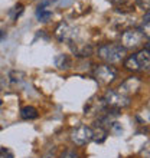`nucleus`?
I'll use <instances>...</instances> for the list:
<instances>
[{"label": "nucleus", "mask_w": 150, "mask_h": 158, "mask_svg": "<svg viewBox=\"0 0 150 158\" xmlns=\"http://www.w3.org/2000/svg\"><path fill=\"white\" fill-rule=\"evenodd\" d=\"M95 55L107 65H114V63H120L124 60V58L127 56V50L120 43L108 42V43H103L101 46H98Z\"/></svg>", "instance_id": "1"}, {"label": "nucleus", "mask_w": 150, "mask_h": 158, "mask_svg": "<svg viewBox=\"0 0 150 158\" xmlns=\"http://www.w3.org/2000/svg\"><path fill=\"white\" fill-rule=\"evenodd\" d=\"M123 66L126 71L130 72H147L150 68V50L142 48L126 56L123 60Z\"/></svg>", "instance_id": "2"}, {"label": "nucleus", "mask_w": 150, "mask_h": 158, "mask_svg": "<svg viewBox=\"0 0 150 158\" xmlns=\"http://www.w3.org/2000/svg\"><path fill=\"white\" fill-rule=\"evenodd\" d=\"M149 40V36L144 35L142 29L137 27H127L120 35V45L126 50H139L144 45V42Z\"/></svg>", "instance_id": "3"}, {"label": "nucleus", "mask_w": 150, "mask_h": 158, "mask_svg": "<svg viewBox=\"0 0 150 158\" xmlns=\"http://www.w3.org/2000/svg\"><path fill=\"white\" fill-rule=\"evenodd\" d=\"M101 102H103L105 108L121 111V109L129 108L131 105V98L121 95L120 92H117L116 89H107L105 94L103 95V98H101Z\"/></svg>", "instance_id": "4"}, {"label": "nucleus", "mask_w": 150, "mask_h": 158, "mask_svg": "<svg viewBox=\"0 0 150 158\" xmlns=\"http://www.w3.org/2000/svg\"><path fill=\"white\" fill-rule=\"evenodd\" d=\"M92 76L97 82L103 85V86H110L113 82H116L118 78V69L113 65H107V63H101L94 68Z\"/></svg>", "instance_id": "5"}, {"label": "nucleus", "mask_w": 150, "mask_h": 158, "mask_svg": "<svg viewBox=\"0 0 150 158\" xmlns=\"http://www.w3.org/2000/svg\"><path fill=\"white\" fill-rule=\"evenodd\" d=\"M69 139L77 147L87 145L92 141V128L88 125H78L69 132Z\"/></svg>", "instance_id": "6"}, {"label": "nucleus", "mask_w": 150, "mask_h": 158, "mask_svg": "<svg viewBox=\"0 0 150 158\" xmlns=\"http://www.w3.org/2000/svg\"><path fill=\"white\" fill-rule=\"evenodd\" d=\"M143 88V79H140L139 76H129V78H126L123 82L118 85V88H117L116 91L120 92L121 95L124 96H129V98H131L133 95H137L139 92L142 91Z\"/></svg>", "instance_id": "7"}, {"label": "nucleus", "mask_w": 150, "mask_h": 158, "mask_svg": "<svg viewBox=\"0 0 150 158\" xmlns=\"http://www.w3.org/2000/svg\"><path fill=\"white\" fill-rule=\"evenodd\" d=\"M77 29L69 26L68 23H61L58 25V27L55 29V38L58 39L59 42H62V43H72V42H77Z\"/></svg>", "instance_id": "8"}, {"label": "nucleus", "mask_w": 150, "mask_h": 158, "mask_svg": "<svg viewBox=\"0 0 150 158\" xmlns=\"http://www.w3.org/2000/svg\"><path fill=\"white\" fill-rule=\"evenodd\" d=\"M69 48H71L72 53H74L77 58H90V56L94 53V48H92L90 43L72 42V43H69Z\"/></svg>", "instance_id": "9"}, {"label": "nucleus", "mask_w": 150, "mask_h": 158, "mask_svg": "<svg viewBox=\"0 0 150 158\" xmlns=\"http://www.w3.org/2000/svg\"><path fill=\"white\" fill-rule=\"evenodd\" d=\"M54 62H55L56 69H59V71H68V69L72 66L71 58H69L68 55H65V53H59L58 56L55 58Z\"/></svg>", "instance_id": "10"}, {"label": "nucleus", "mask_w": 150, "mask_h": 158, "mask_svg": "<svg viewBox=\"0 0 150 158\" xmlns=\"http://www.w3.org/2000/svg\"><path fill=\"white\" fill-rule=\"evenodd\" d=\"M107 137H108V129L95 124V128H92V141H95L97 144H101L107 139Z\"/></svg>", "instance_id": "11"}, {"label": "nucleus", "mask_w": 150, "mask_h": 158, "mask_svg": "<svg viewBox=\"0 0 150 158\" xmlns=\"http://www.w3.org/2000/svg\"><path fill=\"white\" fill-rule=\"evenodd\" d=\"M39 117V112L38 109L32 105H28V106H23L20 109V118L25 121H32V119H36Z\"/></svg>", "instance_id": "12"}, {"label": "nucleus", "mask_w": 150, "mask_h": 158, "mask_svg": "<svg viewBox=\"0 0 150 158\" xmlns=\"http://www.w3.org/2000/svg\"><path fill=\"white\" fill-rule=\"evenodd\" d=\"M36 16L41 22H48L51 17H52V12H51V10H46L45 7H38Z\"/></svg>", "instance_id": "13"}, {"label": "nucleus", "mask_w": 150, "mask_h": 158, "mask_svg": "<svg viewBox=\"0 0 150 158\" xmlns=\"http://www.w3.org/2000/svg\"><path fill=\"white\" fill-rule=\"evenodd\" d=\"M58 158H81L78 154V151L75 150H64Z\"/></svg>", "instance_id": "14"}, {"label": "nucleus", "mask_w": 150, "mask_h": 158, "mask_svg": "<svg viewBox=\"0 0 150 158\" xmlns=\"http://www.w3.org/2000/svg\"><path fill=\"white\" fill-rule=\"evenodd\" d=\"M134 4H136V7L140 9V10L149 12V7H150V0H134Z\"/></svg>", "instance_id": "15"}, {"label": "nucleus", "mask_w": 150, "mask_h": 158, "mask_svg": "<svg viewBox=\"0 0 150 158\" xmlns=\"http://www.w3.org/2000/svg\"><path fill=\"white\" fill-rule=\"evenodd\" d=\"M41 158H58V157H56V148L54 147V148H49V150H46Z\"/></svg>", "instance_id": "16"}, {"label": "nucleus", "mask_w": 150, "mask_h": 158, "mask_svg": "<svg viewBox=\"0 0 150 158\" xmlns=\"http://www.w3.org/2000/svg\"><path fill=\"white\" fill-rule=\"evenodd\" d=\"M12 12H15V16H13V19H15V20H17V17L20 16L22 12H23V4H22V3L16 4V6L12 9Z\"/></svg>", "instance_id": "17"}, {"label": "nucleus", "mask_w": 150, "mask_h": 158, "mask_svg": "<svg viewBox=\"0 0 150 158\" xmlns=\"http://www.w3.org/2000/svg\"><path fill=\"white\" fill-rule=\"evenodd\" d=\"M0 158H15V155L7 148H0Z\"/></svg>", "instance_id": "18"}, {"label": "nucleus", "mask_w": 150, "mask_h": 158, "mask_svg": "<svg viewBox=\"0 0 150 158\" xmlns=\"http://www.w3.org/2000/svg\"><path fill=\"white\" fill-rule=\"evenodd\" d=\"M4 38H6V33H4V30H2V29H0V42L3 40Z\"/></svg>", "instance_id": "19"}, {"label": "nucleus", "mask_w": 150, "mask_h": 158, "mask_svg": "<svg viewBox=\"0 0 150 158\" xmlns=\"http://www.w3.org/2000/svg\"><path fill=\"white\" fill-rule=\"evenodd\" d=\"M143 158H149V157H143Z\"/></svg>", "instance_id": "20"}, {"label": "nucleus", "mask_w": 150, "mask_h": 158, "mask_svg": "<svg viewBox=\"0 0 150 158\" xmlns=\"http://www.w3.org/2000/svg\"><path fill=\"white\" fill-rule=\"evenodd\" d=\"M0 105H2V102H0Z\"/></svg>", "instance_id": "21"}]
</instances>
